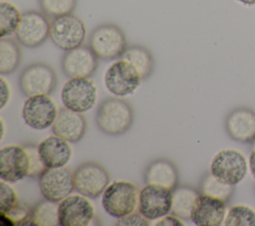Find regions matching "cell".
Masks as SVG:
<instances>
[{
  "instance_id": "cell-13",
  "label": "cell",
  "mask_w": 255,
  "mask_h": 226,
  "mask_svg": "<svg viewBox=\"0 0 255 226\" xmlns=\"http://www.w3.org/2000/svg\"><path fill=\"white\" fill-rule=\"evenodd\" d=\"M59 225L88 226L95 219V209L84 195H69L59 202Z\"/></svg>"
},
{
  "instance_id": "cell-32",
  "label": "cell",
  "mask_w": 255,
  "mask_h": 226,
  "mask_svg": "<svg viewBox=\"0 0 255 226\" xmlns=\"http://www.w3.org/2000/svg\"><path fill=\"white\" fill-rule=\"evenodd\" d=\"M149 220L146 219L139 211L138 212H131L122 218H119L118 222L116 225H121V226H148L149 225Z\"/></svg>"
},
{
  "instance_id": "cell-29",
  "label": "cell",
  "mask_w": 255,
  "mask_h": 226,
  "mask_svg": "<svg viewBox=\"0 0 255 226\" xmlns=\"http://www.w3.org/2000/svg\"><path fill=\"white\" fill-rule=\"evenodd\" d=\"M41 11L48 17H59L73 13L77 0H39Z\"/></svg>"
},
{
  "instance_id": "cell-23",
  "label": "cell",
  "mask_w": 255,
  "mask_h": 226,
  "mask_svg": "<svg viewBox=\"0 0 255 226\" xmlns=\"http://www.w3.org/2000/svg\"><path fill=\"white\" fill-rule=\"evenodd\" d=\"M122 59L129 62L138 72L141 80H146L154 69V59L151 52L140 45L128 46L124 52Z\"/></svg>"
},
{
  "instance_id": "cell-4",
  "label": "cell",
  "mask_w": 255,
  "mask_h": 226,
  "mask_svg": "<svg viewBox=\"0 0 255 226\" xmlns=\"http://www.w3.org/2000/svg\"><path fill=\"white\" fill-rule=\"evenodd\" d=\"M53 44L67 52L83 45L86 27L83 20L73 13L55 17L50 25V37Z\"/></svg>"
},
{
  "instance_id": "cell-27",
  "label": "cell",
  "mask_w": 255,
  "mask_h": 226,
  "mask_svg": "<svg viewBox=\"0 0 255 226\" xmlns=\"http://www.w3.org/2000/svg\"><path fill=\"white\" fill-rule=\"evenodd\" d=\"M22 14L18 8L6 1L0 2V35L1 38L16 33Z\"/></svg>"
},
{
  "instance_id": "cell-34",
  "label": "cell",
  "mask_w": 255,
  "mask_h": 226,
  "mask_svg": "<svg viewBox=\"0 0 255 226\" xmlns=\"http://www.w3.org/2000/svg\"><path fill=\"white\" fill-rule=\"evenodd\" d=\"M10 97V90H9V85L5 82L3 78H1V109H3L6 104L9 101Z\"/></svg>"
},
{
  "instance_id": "cell-6",
  "label": "cell",
  "mask_w": 255,
  "mask_h": 226,
  "mask_svg": "<svg viewBox=\"0 0 255 226\" xmlns=\"http://www.w3.org/2000/svg\"><path fill=\"white\" fill-rule=\"evenodd\" d=\"M39 187L45 199L60 202L75 190L74 171L69 167H46L39 175Z\"/></svg>"
},
{
  "instance_id": "cell-25",
  "label": "cell",
  "mask_w": 255,
  "mask_h": 226,
  "mask_svg": "<svg viewBox=\"0 0 255 226\" xmlns=\"http://www.w3.org/2000/svg\"><path fill=\"white\" fill-rule=\"evenodd\" d=\"M21 49L17 42L11 38L3 37L0 40V73L8 75L13 73L20 65Z\"/></svg>"
},
{
  "instance_id": "cell-10",
  "label": "cell",
  "mask_w": 255,
  "mask_h": 226,
  "mask_svg": "<svg viewBox=\"0 0 255 226\" xmlns=\"http://www.w3.org/2000/svg\"><path fill=\"white\" fill-rule=\"evenodd\" d=\"M61 98L65 108L83 113L94 107L97 87L89 78H71L64 85Z\"/></svg>"
},
{
  "instance_id": "cell-16",
  "label": "cell",
  "mask_w": 255,
  "mask_h": 226,
  "mask_svg": "<svg viewBox=\"0 0 255 226\" xmlns=\"http://www.w3.org/2000/svg\"><path fill=\"white\" fill-rule=\"evenodd\" d=\"M29 155L24 145H7L0 151V177L7 182H16L28 176Z\"/></svg>"
},
{
  "instance_id": "cell-28",
  "label": "cell",
  "mask_w": 255,
  "mask_h": 226,
  "mask_svg": "<svg viewBox=\"0 0 255 226\" xmlns=\"http://www.w3.org/2000/svg\"><path fill=\"white\" fill-rule=\"evenodd\" d=\"M224 225L255 226V210L242 204L232 206L225 216Z\"/></svg>"
},
{
  "instance_id": "cell-21",
  "label": "cell",
  "mask_w": 255,
  "mask_h": 226,
  "mask_svg": "<svg viewBox=\"0 0 255 226\" xmlns=\"http://www.w3.org/2000/svg\"><path fill=\"white\" fill-rule=\"evenodd\" d=\"M179 181L176 165L169 159L157 158L151 161L144 170V182L157 184L173 190Z\"/></svg>"
},
{
  "instance_id": "cell-26",
  "label": "cell",
  "mask_w": 255,
  "mask_h": 226,
  "mask_svg": "<svg viewBox=\"0 0 255 226\" xmlns=\"http://www.w3.org/2000/svg\"><path fill=\"white\" fill-rule=\"evenodd\" d=\"M233 186L217 179L211 172H207L200 180L199 192L227 203L234 193Z\"/></svg>"
},
{
  "instance_id": "cell-2",
  "label": "cell",
  "mask_w": 255,
  "mask_h": 226,
  "mask_svg": "<svg viewBox=\"0 0 255 226\" xmlns=\"http://www.w3.org/2000/svg\"><path fill=\"white\" fill-rule=\"evenodd\" d=\"M89 47L99 59L110 61L121 58L128 48V43L121 27L113 23H104L92 31Z\"/></svg>"
},
{
  "instance_id": "cell-20",
  "label": "cell",
  "mask_w": 255,
  "mask_h": 226,
  "mask_svg": "<svg viewBox=\"0 0 255 226\" xmlns=\"http://www.w3.org/2000/svg\"><path fill=\"white\" fill-rule=\"evenodd\" d=\"M68 142L56 134L40 142L38 150L46 167H61L68 163L72 156V148Z\"/></svg>"
},
{
  "instance_id": "cell-18",
  "label": "cell",
  "mask_w": 255,
  "mask_h": 226,
  "mask_svg": "<svg viewBox=\"0 0 255 226\" xmlns=\"http://www.w3.org/2000/svg\"><path fill=\"white\" fill-rule=\"evenodd\" d=\"M226 214V202L208 195L199 194L191 212L190 220L198 226H219Z\"/></svg>"
},
{
  "instance_id": "cell-9",
  "label": "cell",
  "mask_w": 255,
  "mask_h": 226,
  "mask_svg": "<svg viewBox=\"0 0 255 226\" xmlns=\"http://www.w3.org/2000/svg\"><path fill=\"white\" fill-rule=\"evenodd\" d=\"M50 25L51 22L42 11H26L21 16L16 39L24 47L37 48L50 37Z\"/></svg>"
},
{
  "instance_id": "cell-19",
  "label": "cell",
  "mask_w": 255,
  "mask_h": 226,
  "mask_svg": "<svg viewBox=\"0 0 255 226\" xmlns=\"http://www.w3.org/2000/svg\"><path fill=\"white\" fill-rule=\"evenodd\" d=\"M52 130L54 134L75 143L84 137L87 130V120L82 113L63 108L58 111Z\"/></svg>"
},
{
  "instance_id": "cell-8",
  "label": "cell",
  "mask_w": 255,
  "mask_h": 226,
  "mask_svg": "<svg viewBox=\"0 0 255 226\" xmlns=\"http://www.w3.org/2000/svg\"><path fill=\"white\" fill-rule=\"evenodd\" d=\"M210 172L217 179L230 185H236L247 173L246 158L236 149H222L213 157Z\"/></svg>"
},
{
  "instance_id": "cell-22",
  "label": "cell",
  "mask_w": 255,
  "mask_h": 226,
  "mask_svg": "<svg viewBox=\"0 0 255 226\" xmlns=\"http://www.w3.org/2000/svg\"><path fill=\"white\" fill-rule=\"evenodd\" d=\"M199 190L188 185H177L172 190V205L170 213L180 219L189 220Z\"/></svg>"
},
{
  "instance_id": "cell-7",
  "label": "cell",
  "mask_w": 255,
  "mask_h": 226,
  "mask_svg": "<svg viewBox=\"0 0 255 226\" xmlns=\"http://www.w3.org/2000/svg\"><path fill=\"white\" fill-rule=\"evenodd\" d=\"M75 189L90 198L99 197L110 183L107 168L99 162L87 161L80 164L74 171Z\"/></svg>"
},
{
  "instance_id": "cell-1",
  "label": "cell",
  "mask_w": 255,
  "mask_h": 226,
  "mask_svg": "<svg viewBox=\"0 0 255 226\" xmlns=\"http://www.w3.org/2000/svg\"><path fill=\"white\" fill-rule=\"evenodd\" d=\"M134 113L131 106L119 98H107L98 107L96 122L106 134L120 135L132 125Z\"/></svg>"
},
{
  "instance_id": "cell-35",
  "label": "cell",
  "mask_w": 255,
  "mask_h": 226,
  "mask_svg": "<svg viewBox=\"0 0 255 226\" xmlns=\"http://www.w3.org/2000/svg\"><path fill=\"white\" fill-rule=\"evenodd\" d=\"M249 166H250L251 174L255 179V141H254L252 150H251L250 155H249Z\"/></svg>"
},
{
  "instance_id": "cell-12",
  "label": "cell",
  "mask_w": 255,
  "mask_h": 226,
  "mask_svg": "<svg viewBox=\"0 0 255 226\" xmlns=\"http://www.w3.org/2000/svg\"><path fill=\"white\" fill-rule=\"evenodd\" d=\"M140 82L141 78L136 69L122 58L112 64L105 75L107 89L118 97L132 94L138 88Z\"/></svg>"
},
{
  "instance_id": "cell-30",
  "label": "cell",
  "mask_w": 255,
  "mask_h": 226,
  "mask_svg": "<svg viewBox=\"0 0 255 226\" xmlns=\"http://www.w3.org/2000/svg\"><path fill=\"white\" fill-rule=\"evenodd\" d=\"M18 196L15 190L9 182L1 181V191H0V213L5 215L10 212L16 205H18Z\"/></svg>"
},
{
  "instance_id": "cell-11",
  "label": "cell",
  "mask_w": 255,
  "mask_h": 226,
  "mask_svg": "<svg viewBox=\"0 0 255 226\" xmlns=\"http://www.w3.org/2000/svg\"><path fill=\"white\" fill-rule=\"evenodd\" d=\"M172 190L157 184H146L138 194V211L149 221L170 213Z\"/></svg>"
},
{
  "instance_id": "cell-3",
  "label": "cell",
  "mask_w": 255,
  "mask_h": 226,
  "mask_svg": "<svg viewBox=\"0 0 255 226\" xmlns=\"http://www.w3.org/2000/svg\"><path fill=\"white\" fill-rule=\"evenodd\" d=\"M138 194L137 187L131 182L116 180L103 192V208L109 215L122 218L134 211L138 204Z\"/></svg>"
},
{
  "instance_id": "cell-24",
  "label": "cell",
  "mask_w": 255,
  "mask_h": 226,
  "mask_svg": "<svg viewBox=\"0 0 255 226\" xmlns=\"http://www.w3.org/2000/svg\"><path fill=\"white\" fill-rule=\"evenodd\" d=\"M57 202L44 199L38 202L31 210L30 219L27 225L56 226L59 225Z\"/></svg>"
},
{
  "instance_id": "cell-31",
  "label": "cell",
  "mask_w": 255,
  "mask_h": 226,
  "mask_svg": "<svg viewBox=\"0 0 255 226\" xmlns=\"http://www.w3.org/2000/svg\"><path fill=\"white\" fill-rule=\"evenodd\" d=\"M25 148L27 149L29 155V171L28 176L35 177L39 176L42 171L46 168L44 163L41 160L38 146L35 144H25Z\"/></svg>"
},
{
  "instance_id": "cell-36",
  "label": "cell",
  "mask_w": 255,
  "mask_h": 226,
  "mask_svg": "<svg viewBox=\"0 0 255 226\" xmlns=\"http://www.w3.org/2000/svg\"><path fill=\"white\" fill-rule=\"evenodd\" d=\"M237 1L244 4V5H248V6L255 5V0H237Z\"/></svg>"
},
{
  "instance_id": "cell-17",
  "label": "cell",
  "mask_w": 255,
  "mask_h": 226,
  "mask_svg": "<svg viewBox=\"0 0 255 226\" xmlns=\"http://www.w3.org/2000/svg\"><path fill=\"white\" fill-rule=\"evenodd\" d=\"M225 129L228 135L239 142L255 141V111L249 108H237L225 118Z\"/></svg>"
},
{
  "instance_id": "cell-14",
  "label": "cell",
  "mask_w": 255,
  "mask_h": 226,
  "mask_svg": "<svg viewBox=\"0 0 255 226\" xmlns=\"http://www.w3.org/2000/svg\"><path fill=\"white\" fill-rule=\"evenodd\" d=\"M57 114V107L49 95L29 97L22 111L24 121L34 129H46L52 126Z\"/></svg>"
},
{
  "instance_id": "cell-5",
  "label": "cell",
  "mask_w": 255,
  "mask_h": 226,
  "mask_svg": "<svg viewBox=\"0 0 255 226\" xmlns=\"http://www.w3.org/2000/svg\"><path fill=\"white\" fill-rule=\"evenodd\" d=\"M57 86V75L54 69L45 63H33L20 74L19 87L27 97L49 95Z\"/></svg>"
},
{
  "instance_id": "cell-15",
  "label": "cell",
  "mask_w": 255,
  "mask_h": 226,
  "mask_svg": "<svg viewBox=\"0 0 255 226\" xmlns=\"http://www.w3.org/2000/svg\"><path fill=\"white\" fill-rule=\"evenodd\" d=\"M98 57L89 46L81 45L65 52L62 58V70L68 78H90L97 71Z\"/></svg>"
},
{
  "instance_id": "cell-33",
  "label": "cell",
  "mask_w": 255,
  "mask_h": 226,
  "mask_svg": "<svg viewBox=\"0 0 255 226\" xmlns=\"http://www.w3.org/2000/svg\"><path fill=\"white\" fill-rule=\"evenodd\" d=\"M156 226H167V225H172V226H183L184 224L180 221V218L168 213L166 215H164L163 217H161V219L155 224Z\"/></svg>"
}]
</instances>
